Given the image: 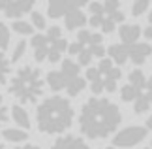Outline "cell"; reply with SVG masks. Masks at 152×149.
Listing matches in <instances>:
<instances>
[{"label":"cell","instance_id":"obj_35","mask_svg":"<svg viewBox=\"0 0 152 149\" xmlns=\"http://www.w3.org/2000/svg\"><path fill=\"white\" fill-rule=\"evenodd\" d=\"M103 17H105V15H90V17H88V25H90L92 28H100Z\"/></svg>","mask_w":152,"mask_h":149},{"label":"cell","instance_id":"obj_43","mask_svg":"<svg viewBox=\"0 0 152 149\" xmlns=\"http://www.w3.org/2000/svg\"><path fill=\"white\" fill-rule=\"evenodd\" d=\"M103 149H116V147H103Z\"/></svg>","mask_w":152,"mask_h":149},{"label":"cell","instance_id":"obj_8","mask_svg":"<svg viewBox=\"0 0 152 149\" xmlns=\"http://www.w3.org/2000/svg\"><path fill=\"white\" fill-rule=\"evenodd\" d=\"M0 11L10 19L19 21L21 15L34 11V0H0Z\"/></svg>","mask_w":152,"mask_h":149},{"label":"cell","instance_id":"obj_20","mask_svg":"<svg viewBox=\"0 0 152 149\" xmlns=\"http://www.w3.org/2000/svg\"><path fill=\"white\" fill-rule=\"evenodd\" d=\"M128 83H130L132 87H135L137 91H143L145 87H147V77H145V74L141 72V70H132L130 76H128Z\"/></svg>","mask_w":152,"mask_h":149},{"label":"cell","instance_id":"obj_36","mask_svg":"<svg viewBox=\"0 0 152 149\" xmlns=\"http://www.w3.org/2000/svg\"><path fill=\"white\" fill-rule=\"evenodd\" d=\"M143 34H145V38L152 40V25H148L147 28H145V30H143Z\"/></svg>","mask_w":152,"mask_h":149},{"label":"cell","instance_id":"obj_39","mask_svg":"<svg viewBox=\"0 0 152 149\" xmlns=\"http://www.w3.org/2000/svg\"><path fill=\"white\" fill-rule=\"evenodd\" d=\"M147 89H148V91H152V74H150V77L147 79Z\"/></svg>","mask_w":152,"mask_h":149},{"label":"cell","instance_id":"obj_4","mask_svg":"<svg viewBox=\"0 0 152 149\" xmlns=\"http://www.w3.org/2000/svg\"><path fill=\"white\" fill-rule=\"evenodd\" d=\"M45 36L49 40V55H47V62H62V55L64 51H68V40L64 38L62 30L58 27H49Z\"/></svg>","mask_w":152,"mask_h":149},{"label":"cell","instance_id":"obj_19","mask_svg":"<svg viewBox=\"0 0 152 149\" xmlns=\"http://www.w3.org/2000/svg\"><path fill=\"white\" fill-rule=\"evenodd\" d=\"M2 138L6 142H11V144H23L28 138V132L23 128H6L2 132Z\"/></svg>","mask_w":152,"mask_h":149},{"label":"cell","instance_id":"obj_34","mask_svg":"<svg viewBox=\"0 0 152 149\" xmlns=\"http://www.w3.org/2000/svg\"><path fill=\"white\" fill-rule=\"evenodd\" d=\"M100 70H98V68H88V70H86V79H88L90 83H94V81H98V79H100Z\"/></svg>","mask_w":152,"mask_h":149},{"label":"cell","instance_id":"obj_14","mask_svg":"<svg viewBox=\"0 0 152 149\" xmlns=\"http://www.w3.org/2000/svg\"><path fill=\"white\" fill-rule=\"evenodd\" d=\"M118 36L124 45H133V44H137L139 36H141V27L139 25H122L118 28Z\"/></svg>","mask_w":152,"mask_h":149},{"label":"cell","instance_id":"obj_22","mask_svg":"<svg viewBox=\"0 0 152 149\" xmlns=\"http://www.w3.org/2000/svg\"><path fill=\"white\" fill-rule=\"evenodd\" d=\"M11 30H15L17 34H21V36H34L32 23H26V21H23V19L11 23Z\"/></svg>","mask_w":152,"mask_h":149},{"label":"cell","instance_id":"obj_7","mask_svg":"<svg viewBox=\"0 0 152 149\" xmlns=\"http://www.w3.org/2000/svg\"><path fill=\"white\" fill-rule=\"evenodd\" d=\"M77 42L85 47L86 51H90L92 57H98L100 61L103 59L105 47H103V36H102V32L79 30V32H77Z\"/></svg>","mask_w":152,"mask_h":149},{"label":"cell","instance_id":"obj_38","mask_svg":"<svg viewBox=\"0 0 152 149\" xmlns=\"http://www.w3.org/2000/svg\"><path fill=\"white\" fill-rule=\"evenodd\" d=\"M145 128H147V130H152V115L147 119V127H145Z\"/></svg>","mask_w":152,"mask_h":149},{"label":"cell","instance_id":"obj_17","mask_svg":"<svg viewBox=\"0 0 152 149\" xmlns=\"http://www.w3.org/2000/svg\"><path fill=\"white\" fill-rule=\"evenodd\" d=\"M60 72L64 74V77L68 79V83L75 79V77H79L81 76V66L75 61H72V59H62V62H60Z\"/></svg>","mask_w":152,"mask_h":149},{"label":"cell","instance_id":"obj_25","mask_svg":"<svg viewBox=\"0 0 152 149\" xmlns=\"http://www.w3.org/2000/svg\"><path fill=\"white\" fill-rule=\"evenodd\" d=\"M141 93H143V91H137L135 87H132L130 83H128V85H124V87L120 89V98L124 100V102H135L137 96H139Z\"/></svg>","mask_w":152,"mask_h":149},{"label":"cell","instance_id":"obj_41","mask_svg":"<svg viewBox=\"0 0 152 149\" xmlns=\"http://www.w3.org/2000/svg\"><path fill=\"white\" fill-rule=\"evenodd\" d=\"M148 25H152V11H150V15H148Z\"/></svg>","mask_w":152,"mask_h":149},{"label":"cell","instance_id":"obj_27","mask_svg":"<svg viewBox=\"0 0 152 149\" xmlns=\"http://www.w3.org/2000/svg\"><path fill=\"white\" fill-rule=\"evenodd\" d=\"M25 53H26V42H25V40L17 42V44H15V47H13V51H11V59H10V61H11V64H13V62H17V61H19V59H21L23 55H25Z\"/></svg>","mask_w":152,"mask_h":149},{"label":"cell","instance_id":"obj_18","mask_svg":"<svg viewBox=\"0 0 152 149\" xmlns=\"http://www.w3.org/2000/svg\"><path fill=\"white\" fill-rule=\"evenodd\" d=\"M47 83H49L51 91H56V93L68 87V79L64 77V74L60 72V70H51V72L47 74Z\"/></svg>","mask_w":152,"mask_h":149},{"label":"cell","instance_id":"obj_9","mask_svg":"<svg viewBox=\"0 0 152 149\" xmlns=\"http://www.w3.org/2000/svg\"><path fill=\"white\" fill-rule=\"evenodd\" d=\"M30 45H32L36 62L47 61V55H49V40H47L45 34H34L32 40H30Z\"/></svg>","mask_w":152,"mask_h":149},{"label":"cell","instance_id":"obj_33","mask_svg":"<svg viewBox=\"0 0 152 149\" xmlns=\"http://www.w3.org/2000/svg\"><path fill=\"white\" fill-rule=\"evenodd\" d=\"M103 10H105V13L118 11L120 10V2H118V0H105V2H103Z\"/></svg>","mask_w":152,"mask_h":149},{"label":"cell","instance_id":"obj_42","mask_svg":"<svg viewBox=\"0 0 152 149\" xmlns=\"http://www.w3.org/2000/svg\"><path fill=\"white\" fill-rule=\"evenodd\" d=\"M0 149H4V140L0 138Z\"/></svg>","mask_w":152,"mask_h":149},{"label":"cell","instance_id":"obj_26","mask_svg":"<svg viewBox=\"0 0 152 149\" xmlns=\"http://www.w3.org/2000/svg\"><path fill=\"white\" fill-rule=\"evenodd\" d=\"M10 40H11V32L6 23H0V51H6L10 47Z\"/></svg>","mask_w":152,"mask_h":149},{"label":"cell","instance_id":"obj_40","mask_svg":"<svg viewBox=\"0 0 152 149\" xmlns=\"http://www.w3.org/2000/svg\"><path fill=\"white\" fill-rule=\"evenodd\" d=\"M147 98H148V102H150V108H152V91L147 93Z\"/></svg>","mask_w":152,"mask_h":149},{"label":"cell","instance_id":"obj_32","mask_svg":"<svg viewBox=\"0 0 152 149\" xmlns=\"http://www.w3.org/2000/svg\"><path fill=\"white\" fill-rule=\"evenodd\" d=\"M88 11H90V15H105L103 2H90L88 4Z\"/></svg>","mask_w":152,"mask_h":149},{"label":"cell","instance_id":"obj_10","mask_svg":"<svg viewBox=\"0 0 152 149\" xmlns=\"http://www.w3.org/2000/svg\"><path fill=\"white\" fill-rule=\"evenodd\" d=\"M51 149H88L86 142L81 136H73V134H66L56 138V142L51 145Z\"/></svg>","mask_w":152,"mask_h":149},{"label":"cell","instance_id":"obj_2","mask_svg":"<svg viewBox=\"0 0 152 149\" xmlns=\"http://www.w3.org/2000/svg\"><path fill=\"white\" fill-rule=\"evenodd\" d=\"M73 108L68 98L49 96L36 108V123L43 134H64L73 123Z\"/></svg>","mask_w":152,"mask_h":149},{"label":"cell","instance_id":"obj_28","mask_svg":"<svg viewBox=\"0 0 152 149\" xmlns=\"http://www.w3.org/2000/svg\"><path fill=\"white\" fill-rule=\"evenodd\" d=\"M147 10H148V0H135V2L132 4V15L133 17L143 15Z\"/></svg>","mask_w":152,"mask_h":149},{"label":"cell","instance_id":"obj_16","mask_svg":"<svg viewBox=\"0 0 152 149\" xmlns=\"http://www.w3.org/2000/svg\"><path fill=\"white\" fill-rule=\"evenodd\" d=\"M11 119L15 121L17 128H23V130L28 132V128H30V117H28V111L23 108L21 104L11 106Z\"/></svg>","mask_w":152,"mask_h":149},{"label":"cell","instance_id":"obj_15","mask_svg":"<svg viewBox=\"0 0 152 149\" xmlns=\"http://www.w3.org/2000/svg\"><path fill=\"white\" fill-rule=\"evenodd\" d=\"M107 55H109L111 61H113V64L122 66V64H126L128 59H130V51H128V45H124V44H113V45H109Z\"/></svg>","mask_w":152,"mask_h":149},{"label":"cell","instance_id":"obj_5","mask_svg":"<svg viewBox=\"0 0 152 149\" xmlns=\"http://www.w3.org/2000/svg\"><path fill=\"white\" fill-rule=\"evenodd\" d=\"M147 138V128L145 127H128L120 132H116L113 136V147H133Z\"/></svg>","mask_w":152,"mask_h":149},{"label":"cell","instance_id":"obj_30","mask_svg":"<svg viewBox=\"0 0 152 149\" xmlns=\"http://www.w3.org/2000/svg\"><path fill=\"white\" fill-rule=\"evenodd\" d=\"M115 27H116V23L111 19V17L105 15L103 17V21H102V34H111V32H115Z\"/></svg>","mask_w":152,"mask_h":149},{"label":"cell","instance_id":"obj_13","mask_svg":"<svg viewBox=\"0 0 152 149\" xmlns=\"http://www.w3.org/2000/svg\"><path fill=\"white\" fill-rule=\"evenodd\" d=\"M64 25H66L68 30H77V28H83L86 25V15L83 13L81 6L73 8L72 11H68L66 17H64Z\"/></svg>","mask_w":152,"mask_h":149},{"label":"cell","instance_id":"obj_12","mask_svg":"<svg viewBox=\"0 0 152 149\" xmlns=\"http://www.w3.org/2000/svg\"><path fill=\"white\" fill-rule=\"evenodd\" d=\"M83 4H73V2H66V0H51L49 8H47V15L53 19H58V17H66L68 11H72L73 8Z\"/></svg>","mask_w":152,"mask_h":149},{"label":"cell","instance_id":"obj_31","mask_svg":"<svg viewBox=\"0 0 152 149\" xmlns=\"http://www.w3.org/2000/svg\"><path fill=\"white\" fill-rule=\"evenodd\" d=\"M8 117H10V110H8V106H6V102H4V96L0 94V127L6 125Z\"/></svg>","mask_w":152,"mask_h":149},{"label":"cell","instance_id":"obj_1","mask_svg":"<svg viewBox=\"0 0 152 149\" xmlns=\"http://www.w3.org/2000/svg\"><path fill=\"white\" fill-rule=\"evenodd\" d=\"M122 121L118 106L109 98L92 96L83 104L79 113V128L90 140H103L115 134Z\"/></svg>","mask_w":152,"mask_h":149},{"label":"cell","instance_id":"obj_29","mask_svg":"<svg viewBox=\"0 0 152 149\" xmlns=\"http://www.w3.org/2000/svg\"><path fill=\"white\" fill-rule=\"evenodd\" d=\"M30 19H32V27L34 28H38V30H43L45 28V17L39 13V11H32Z\"/></svg>","mask_w":152,"mask_h":149},{"label":"cell","instance_id":"obj_21","mask_svg":"<svg viewBox=\"0 0 152 149\" xmlns=\"http://www.w3.org/2000/svg\"><path fill=\"white\" fill-rule=\"evenodd\" d=\"M10 74H11V61L4 55V51H0V87L8 81Z\"/></svg>","mask_w":152,"mask_h":149},{"label":"cell","instance_id":"obj_37","mask_svg":"<svg viewBox=\"0 0 152 149\" xmlns=\"http://www.w3.org/2000/svg\"><path fill=\"white\" fill-rule=\"evenodd\" d=\"M15 149H39L38 145H32V144H25V145H17Z\"/></svg>","mask_w":152,"mask_h":149},{"label":"cell","instance_id":"obj_23","mask_svg":"<svg viewBox=\"0 0 152 149\" xmlns=\"http://www.w3.org/2000/svg\"><path fill=\"white\" fill-rule=\"evenodd\" d=\"M86 87V79L85 77H75V79H72L68 83V87H66V93H68V96H77V94L83 91V89Z\"/></svg>","mask_w":152,"mask_h":149},{"label":"cell","instance_id":"obj_3","mask_svg":"<svg viewBox=\"0 0 152 149\" xmlns=\"http://www.w3.org/2000/svg\"><path fill=\"white\" fill-rule=\"evenodd\" d=\"M43 85L45 81L39 68L32 64H25L11 76L10 94H13L21 104H36L43 94Z\"/></svg>","mask_w":152,"mask_h":149},{"label":"cell","instance_id":"obj_24","mask_svg":"<svg viewBox=\"0 0 152 149\" xmlns=\"http://www.w3.org/2000/svg\"><path fill=\"white\" fill-rule=\"evenodd\" d=\"M150 110V102L147 98V93H141L137 96V100L133 102V111L137 113V115H143V113H147Z\"/></svg>","mask_w":152,"mask_h":149},{"label":"cell","instance_id":"obj_6","mask_svg":"<svg viewBox=\"0 0 152 149\" xmlns=\"http://www.w3.org/2000/svg\"><path fill=\"white\" fill-rule=\"evenodd\" d=\"M98 70H100V76H102V81H103V89L105 93H116V83L120 81L122 72L113 64V61L107 57V59H102L100 64H98Z\"/></svg>","mask_w":152,"mask_h":149},{"label":"cell","instance_id":"obj_11","mask_svg":"<svg viewBox=\"0 0 152 149\" xmlns=\"http://www.w3.org/2000/svg\"><path fill=\"white\" fill-rule=\"evenodd\" d=\"M128 51H130V59L133 64H137V66H141V64H145V61H147V57L152 55V45L150 44H133V45H128Z\"/></svg>","mask_w":152,"mask_h":149}]
</instances>
